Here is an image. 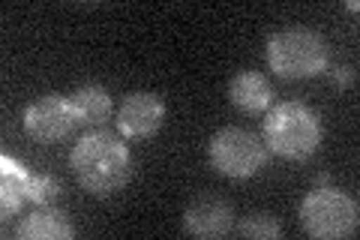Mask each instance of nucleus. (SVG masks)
<instances>
[{
	"mask_svg": "<svg viewBox=\"0 0 360 240\" xmlns=\"http://www.w3.org/2000/svg\"><path fill=\"white\" fill-rule=\"evenodd\" d=\"M70 165L75 171V180L84 187V192L96 198H108L120 192L132 177V156L115 132L96 130L87 132L82 141L72 147Z\"/></svg>",
	"mask_w": 360,
	"mask_h": 240,
	"instance_id": "f257e3e1",
	"label": "nucleus"
},
{
	"mask_svg": "<svg viewBox=\"0 0 360 240\" xmlns=\"http://www.w3.org/2000/svg\"><path fill=\"white\" fill-rule=\"evenodd\" d=\"M264 139L276 156L303 163L321 144V118L307 102H279L264 118Z\"/></svg>",
	"mask_w": 360,
	"mask_h": 240,
	"instance_id": "f03ea898",
	"label": "nucleus"
},
{
	"mask_svg": "<svg viewBox=\"0 0 360 240\" xmlns=\"http://www.w3.org/2000/svg\"><path fill=\"white\" fill-rule=\"evenodd\" d=\"M267 63L279 78H312L328 70V42L315 30L291 27L267 42Z\"/></svg>",
	"mask_w": 360,
	"mask_h": 240,
	"instance_id": "7ed1b4c3",
	"label": "nucleus"
},
{
	"mask_svg": "<svg viewBox=\"0 0 360 240\" xmlns=\"http://www.w3.org/2000/svg\"><path fill=\"white\" fill-rule=\"evenodd\" d=\"M357 201L333 184L315 187L300 201V225L312 237H348L357 232Z\"/></svg>",
	"mask_w": 360,
	"mask_h": 240,
	"instance_id": "20e7f679",
	"label": "nucleus"
},
{
	"mask_svg": "<svg viewBox=\"0 0 360 240\" xmlns=\"http://www.w3.org/2000/svg\"><path fill=\"white\" fill-rule=\"evenodd\" d=\"M207 159L222 177L246 180L264 168L267 151H264V144L258 141L255 132L240 130V127H225L210 139Z\"/></svg>",
	"mask_w": 360,
	"mask_h": 240,
	"instance_id": "39448f33",
	"label": "nucleus"
},
{
	"mask_svg": "<svg viewBox=\"0 0 360 240\" xmlns=\"http://www.w3.org/2000/svg\"><path fill=\"white\" fill-rule=\"evenodd\" d=\"M78 111L72 106L70 96L60 94H45L39 99H33L25 111V130L30 139L37 141H60L78 127Z\"/></svg>",
	"mask_w": 360,
	"mask_h": 240,
	"instance_id": "423d86ee",
	"label": "nucleus"
},
{
	"mask_svg": "<svg viewBox=\"0 0 360 240\" xmlns=\"http://www.w3.org/2000/svg\"><path fill=\"white\" fill-rule=\"evenodd\" d=\"M162 120H165V102L156 94H148V90L129 94L117 108V130L127 139H150L162 127Z\"/></svg>",
	"mask_w": 360,
	"mask_h": 240,
	"instance_id": "0eeeda50",
	"label": "nucleus"
},
{
	"mask_svg": "<svg viewBox=\"0 0 360 240\" xmlns=\"http://www.w3.org/2000/svg\"><path fill=\"white\" fill-rule=\"evenodd\" d=\"M234 225V208L231 201L219 196H198L189 201L184 210V232L193 237H222Z\"/></svg>",
	"mask_w": 360,
	"mask_h": 240,
	"instance_id": "6e6552de",
	"label": "nucleus"
},
{
	"mask_svg": "<svg viewBox=\"0 0 360 240\" xmlns=\"http://www.w3.org/2000/svg\"><path fill=\"white\" fill-rule=\"evenodd\" d=\"M229 99H231V106L243 114H262L264 108H270V102H274V87H270V82L262 72L240 70V72H234L229 82Z\"/></svg>",
	"mask_w": 360,
	"mask_h": 240,
	"instance_id": "1a4fd4ad",
	"label": "nucleus"
},
{
	"mask_svg": "<svg viewBox=\"0 0 360 240\" xmlns=\"http://www.w3.org/2000/svg\"><path fill=\"white\" fill-rule=\"evenodd\" d=\"M27 168L13 156H0V213H4V220L18 213L21 204L27 201Z\"/></svg>",
	"mask_w": 360,
	"mask_h": 240,
	"instance_id": "9d476101",
	"label": "nucleus"
},
{
	"mask_svg": "<svg viewBox=\"0 0 360 240\" xmlns=\"http://www.w3.org/2000/svg\"><path fill=\"white\" fill-rule=\"evenodd\" d=\"M18 240H70L75 237L72 222L60 210H37L15 225Z\"/></svg>",
	"mask_w": 360,
	"mask_h": 240,
	"instance_id": "9b49d317",
	"label": "nucleus"
},
{
	"mask_svg": "<svg viewBox=\"0 0 360 240\" xmlns=\"http://www.w3.org/2000/svg\"><path fill=\"white\" fill-rule=\"evenodd\" d=\"M70 99H72V106L78 111V120L82 123H103L111 114V96H108V90L99 87V84L78 87Z\"/></svg>",
	"mask_w": 360,
	"mask_h": 240,
	"instance_id": "f8f14e48",
	"label": "nucleus"
},
{
	"mask_svg": "<svg viewBox=\"0 0 360 240\" xmlns=\"http://www.w3.org/2000/svg\"><path fill=\"white\" fill-rule=\"evenodd\" d=\"M238 234L252 237V240H276V237H283V225L270 213H252L238 225Z\"/></svg>",
	"mask_w": 360,
	"mask_h": 240,
	"instance_id": "ddd939ff",
	"label": "nucleus"
},
{
	"mask_svg": "<svg viewBox=\"0 0 360 240\" xmlns=\"http://www.w3.org/2000/svg\"><path fill=\"white\" fill-rule=\"evenodd\" d=\"M63 196V187L54 175H30V184H27V201L39 204V208H49Z\"/></svg>",
	"mask_w": 360,
	"mask_h": 240,
	"instance_id": "4468645a",
	"label": "nucleus"
},
{
	"mask_svg": "<svg viewBox=\"0 0 360 240\" xmlns=\"http://www.w3.org/2000/svg\"><path fill=\"white\" fill-rule=\"evenodd\" d=\"M328 75L333 78L336 87H348V84L354 82V70H352V66H336V70H330Z\"/></svg>",
	"mask_w": 360,
	"mask_h": 240,
	"instance_id": "2eb2a0df",
	"label": "nucleus"
},
{
	"mask_svg": "<svg viewBox=\"0 0 360 240\" xmlns=\"http://www.w3.org/2000/svg\"><path fill=\"white\" fill-rule=\"evenodd\" d=\"M330 184V175H319L315 177V187H328Z\"/></svg>",
	"mask_w": 360,
	"mask_h": 240,
	"instance_id": "dca6fc26",
	"label": "nucleus"
}]
</instances>
